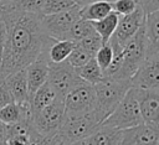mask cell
<instances>
[{"label": "cell", "mask_w": 159, "mask_h": 145, "mask_svg": "<svg viewBox=\"0 0 159 145\" xmlns=\"http://www.w3.org/2000/svg\"><path fill=\"white\" fill-rule=\"evenodd\" d=\"M0 15L6 25V42L4 48L0 78L20 69L45 55L55 41L43 31L41 16L1 5Z\"/></svg>", "instance_id": "6da1fadb"}, {"label": "cell", "mask_w": 159, "mask_h": 145, "mask_svg": "<svg viewBox=\"0 0 159 145\" xmlns=\"http://www.w3.org/2000/svg\"><path fill=\"white\" fill-rule=\"evenodd\" d=\"M93 87L96 93V105L93 110L102 121L113 112L125 93L132 88L129 79H114L109 77H106Z\"/></svg>", "instance_id": "7a4b0ae2"}, {"label": "cell", "mask_w": 159, "mask_h": 145, "mask_svg": "<svg viewBox=\"0 0 159 145\" xmlns=\"http://www.w3.org/2000/svg\"><path fill=\"white\" fill-rule=\"evenodd\" d=\"M148 42L144 33V26H142L138 32L122 47V63L118 72L109 77L114 79H130V77L135 73L139 66L147 57Z\"/></svg>", "instance_id": "3957f363"}, {"label": "cell", "mask_w": 159, "mask_h": 145, "mask_svg": "<svg viewBox=\"0 0 159 145\" xmlns=\"http://www.w3.org/2000/svg\"><path fill=\"white\" fill-rule=\"evenodd\" d=\"M143 124V119L139 112L138 102L135 99L133 88H130L113 112L101 123L102 126L114 128L119 130L134 128Z\"/></svg>", "instance_id": "277c9868"}, {"label": "cell", "mask_w": 159, "mask_h": 145, "mask_svg": "<svg viewBox=\"0 0 159 145\" xmlns=\"http://www.w3.org/2000/svg\"><path fill=\"white\" fill-rule=\"evenodd\" d=\"M101 123L102 120L94 113V110L81 116L66 118L58 133L56 134L57 140L60 144L84 140L98 129Z\"/></svg>", "instance_id": "5b68a950"}, {"label": "cell", "mask_w": 159, "mask_h": 145, "mask_svg": "<svg viewBox=\"0 0 159 145\" xmlns=\"http://www.w3.org/2000/svg\"><path fill=\"white\" fill-rule=\"evenodd\" d=\"M96 105V93L94 87L83 83L71 92H68L63 98L65 119L81 116L91 113Z\"/></svg>", "instance_id": "8992f818"}, {"label": "cell", "mask_w": 159, "mask_h": 145, "mask_svg": "<svg viewBox=\"0 0 159 145\" xmlns=\"http://www.w3.org/2000/svg\"><path fill=\"white\" fill-rule=\"evenodd\" d=\"M47 83L52 87L57 97L63 99L68 92L84 82L78 77L76 69L65 61L61 63H48Z\"/></svg>", "instance_id": "52a82bcc"}, {"label": "cell", "mask_w": 159, "mask_h": 145, "mask_svg": "<svg viewBox=\"0 0 159 145\" xmlns=\"http://www.w3.org/2000/svg\"><path fill=\"white\" fill-rule=\"evenodd\" d=\"M65 121L63 99H56L52 104L32 114V124L42 136H53L58 133Z\"/></svg>", "instance_id": "ba28073f"}, {"label": "cell", "mask_w": 159, "mask_h": 145, "mask_svg": "<svg viewBox=\"0 0 159 145\" xmlns=\"http://www.w3.org/2000/svg\"><path fill=\"white\" fill-rule=\"evenodd\" d=\"M80 6H73L70 10L52 14V15H42L41 24L46 35L56 41L66 40V36L72 27V25L81 19L80 16Z\"/></svg>", "instance_id": "9c48e42d"}, {"label": "cell", "mask_w": 159, "mask_h": 145, "mask_svg": "<svg viewBox=\"0 0 159 145\" xmlns=\"http://www.w3.org/2000/svg\"><path fill=\"white\" fill-rule=\"evenodd\" d=\"M129 82L132 88L159 89V55H147Z\"/></svg>", "instance_id": "30bf717a"}, {"label": "cell", "mask_w": 159, "mask_h": 145, "mask_svg": "<svg viewBox=\"0 0 159 145\" xmlns=\"http://www.w3.org/2000/svg\"><path fill=\"white\" fill-rule=\"evenodd\" d=\"M144 17H145V14L143 12L140 6L129 15L119 16L117 29L109 40L116 42L118 46L123 47L138 32V30L143 26Z\"/></svg>", "instance_id": "8fae6325"}, {"label": "cell", "mask_w": 159, "mask_h": 145, "mask_svg": "<svg viewBox=\"0 0 159 145\" xmlns=\"http://www.w3.org/2000/svg\"><path fill=\"white\" fill-rule=\"evenodd\" d=\"M143 123L159 125V89L133 88Z\"/></svg>", "instance_id": "7c38bea8"}, {"label": "cell", "mask_w": 159, "mask_h": 145, "mask_svg": "<svg viewBox=\"0 0 159 145\" xmlns=\"http://www.w3.org/2000/svg\"><path fill=\"white\" fill-rule=\"evenodd\" d=\"M120 145H159V125L140 124L122 130Z\"/></svg>", "instance_id": "4fadbf2b"}, {"label": "cell", "mask_w": 159, "mask_h": 145, "mask_svg": "<svg viewBox=\"0 0 159 145\" xmlns=\"http://www.w3.org/2000/svg\"><path fill=\"white\" fill-rule=\"evenodd\" d=\"M26 73V81H27V88H29V95L31 97L42 84L47 82L48 76V61L46 58V53L40 56L36 61L30 63L25 68Z\"/></svg>", "instance_id": "5bb4252c"}, {"label": "cell", "mask_w": 159, "mask_h": 145, "mask_svg": "<svg viewBox=\"0 0 159 145\" xmlns=\"http://www.w3.org/2000/svg\"><path fill=\"white\" fill-rule=\"evenodd\" d=\"M2 79H4L5 86L7 87L10 94L12 97V100L15 103L20 104V103H25V102L30 100L25 69H20L14 73H10L6 77H4Z\"/></svg>", "instance_id": "9a60e30c"}, {"label": "cell", "mask_w": 159, "mask_h": 145, "mask_svg": "<svg viewBox=\"0 0 159 145\" xmlns=\"http://www.w3.org/2000/svg\"><path fill=\"white\" fill-rule=\"evenodd\" d=\"M143 26L148 42L147 55H159V11L147 14Z\"/></svg>", "instance_id": "2e32d148"}, {"label": "cell", "mask_w": 159, "mask_h": 145, "mask_svg": "<svg viewBox=\"0 0 159 145\" xmlns=\"http://www.w3.org/2000/svg\"><path fill=\"white\" fill-rule=\"evenodd\" d=\"M122 138V130L99 125L96 131L84 139V145H120Z\"/></svg>", "instance_id": "e0dca14e"}, {"label": "cell", "mask_w": 159, "mask_h": 145, "mask_svg": "<svg viewBox=\"0 0 159 145\" xmlns=\"http://www.w3.org/2000/svg\"><path fill=\"white\" fill-rule=\"evenodd\" d=\"M56 99H58L57 94L55 93V90L52 89V87L46 82L45 84H42L31 97H30V105H31V110L32 114L40 112L41 109L46 108L47 105L52 104ZM61 99V98H60Z\"/></svg>", "instance_id": "ac0fdd59"}, {"label": "cell", "mask_w": 159, "mask_h": 145, "mask_svg": "<svg viewBox=\"0 0 159 145\" xmlns=\"http://www.w3.org/2000/svg\"><path fill=\"white\" fill-rule=\"evenodd\" d=\"M112 11H113L112 2L96 1V2H91V4L81 7L80 9V16H81V19L87 20L89 22H96V21L106 17Z\"/></svg>", "instance_id": "d6986e66"}, {"label": "cell", "mask_w": 159, "mask_h": 145, "mask_svg": "<svg viewBox=\"0 0 159 145\" xmlns=\"http://www.w3.org/2000/svg\"><path fill=\"white\" fill-rule=\"evenodd\" d=\"M118 21H119V15L116 14L114 11H112L106 17H103L96 22H92L96 33L102 40V43H107L109 41V38L113 36V33L117 29Z\"/></svg>", "instance_id": "ffe728a7"}, {"label": "cell", "mask_w": 159, "mask_h": 145, "mask_svg": "<svg viewBox=\"0 0 159 145\" xmlns=\"http://www.w3.org/2000/svg\"><path fill=\"white\" fill-rule=\"evenodd\" d=\"M75 42L68 41V40H60V41H53L51 46L48 47L46 52V58L48 63H61L67 59L70 56L71 51L75 47Z\"/></svg>", "instance_id": "44dd1931"}, {"label": "cell", "mask_w": 159, "mask_h": 145, "mask_svg": "<svg viewBox=\"0 0 159 145\" xmlns=\"http://www.w3.org/2000/svg\"><path fill=\"white\" fill-rule=\"evenodd\" d=\"M78 77L87 84H91V86H94L99 82H102L106 77H104V73L103 71L99 68V66L97 64L96 59L92 58L89 59L84 66H82L81 68L76 69Z\"/></svg>", "instance_id": "7402d4cb"}, {"label": "cell", "mask_w": 159, "mask_h": 145, "mask_svg": "<svg viewBox=\"0 0 159 145\" xmlns=\"http://www.w3.org/2000/svg\"><path fill=\"white\" fill-rule=\"evenodd\" d=\"M93 31H94V29H93L92 22H89L87 20H83V19H78L72 25V27L70 29V31H68V33L66 36V40L77 43V42H80L82 38H84L87 35H89Z\"/></svg>", "instance_id": "603a6c76"}, {"label": "cell", "mask_w": 159, "mask_h": 145, "mask_svg": "<svg viewBox=\"0 0 159 145\" xmlns=\"http://www.w3.org/2000/svg\"><path fill=\"white\" fill-rule=\"evenodd\" d=\"M92 58H93V55H91L88 51H86V50L82 48L81 46L75 45V47H73V50L71 51L70 56L67 57L66 62H67L71 67H73L75 69H78V68H81L82 66H84V64H86L89 59H92Z\"/></svg>", "instance_id": "cb8c5ba5"}, {"label": "cell", "mask_w": 159, "mask_h": 145, "mask_svg": "<svg viewBox=\"0 0 159 145\" xmlns=\"http://www.w3.org/2000/svg\"><path fill=\"white\" fill-rule=\"evenodd\" d=\"M22 120V112L17 103H10L0 109V121L10 125Z\"/></svg>", "instance_id": "d4e9b609"}, {"label": "cell", "mask_w": 159, "mask_h": 145, "mask_svg": "<svg viewBox=\"0 0 159 145\" xmlns=\"http://www.w3.org/2000/svg\"><path fill=\"white\" fill-rule=\"evenodd\" d=\"M73 6H76L73 0H46L42 6L41 15L58 14V12L70 10Z\"/></svg>", "instance_id": "484cf974"}, {"label": "cell", "mask_w": 159, "mask_h": 145, "mask_svg": "<svg viewBox=\"0 0 159 145\" xmlns=\"http://www.w3.org/2000/svg\"><path fill=\"white\" fill-rule=\"evenodd\" d=\"M97 62V64L99 66V68L103 71V73L106 72V69L109 67V64L112 63V59H113V50H112V46L109 45V42L107 43H103L98 51L96 52L94 57H93Z\"/></svg>", "instance_id": "4316f807"}, {"label": "cell", "mask_w": 159, "mask_h": 145, "mask_svg": "<svg viewBox=\"0 0 159 145\" xmlns=\"http://www.w3.org/2000/svg\"><path fill=\"white\" fill-rule=\"evenodd\" d=\"M45 1L46 0H19V1H16L14 4H9V5H12L15 9L24 11V12L41 15L42 6H43Z\"/></svg>", "instance_id": "83f0119b"}, {"label": "cell", "mask_w": 159, "mask_h": 145, "mask_svg": "<svg viewBox=\"0 0 159 145\" xmlns=\"http://www.w3.org/2000/svg\"><path fill=\"white\" fill-rule=\"evenodd\" d=\"M139 7V0H116L112 2V9L119 16L129 15Z\"/></svg>", "instance_id": "f1b7e54d"}, {"label": "cell", "mask_w": 159, "mask_h": 145, "mask_svg": "<svg viewBox=\"0 0 159 145\" xmlns=\"http://www.w3.org/2000/svg\"><path fill=\"white\" fill-rule=\"evenodd\" d=\"M76 45L81 46L82 48H84L86 51H88V52H89L91 55H93V57H94L96 52L98 51V48H99L103 43H102L101 37L96 33V31H93V32H91L89 35H87L84 38H82L80 42H77Z\"/></svg>", "instance_id": "f546056e"}, {"label": "cell", "mask_w": 159, "mask_h": 145, "mask_svg": "<svg viewBox=\"0 0 159 145\" xmlns=\"http://www.w3.org/2000/svg\"><path fill=\"white\" fill-rule=\"evenodd\" d=\"M30 145H60L57 136H42L40 134H37L35 138L31 139Z\"/></svg>", "instance_id": "4dcf8cb0"}, {"label": "cell", "mask_w": 159, "mask_h": 145, "mask_svg": "<svg viewBox=\"0 0 159 145\" xmlns=\"http://www.w3.org/2000/svg\"><path fill=\"white\" fill-rule=\"evenodd\" d=\"M10 103H14L12 97L7 89V87L5 86V82L2 78H0V109Z\"/></svg>", "instance_id": "1f68e13d"}, {"label": "cell", "mask_w": 159, "mask_h": 145, "mask_svg": "<svg viewBox=\"0 0 159 145\" xmlns=\"http://www.w3.org/2000/svg\"><path fill=\"white\" fill-rule=\"evenodd\" d=\"M139 6L145 15L159 11V0H139Z\"/></svg>", "instance_id": "d6a6232c"}, {"label": "cell", "mask_w": 159, "mask_h": 145, "mask_svg": "<svg viewBox=\"0 0 159 145\" xmlns=\"http://www.w3.org/2000/svg\"><path fill=\"white\" fill-rule=\"evenodd\" d=\"M5 42H6V25H5L4 19L0 15V69H1V63H2Z\"/></svg>", "instance_id": "836d02e7"}, {"label": "cell", "mask_w": 159, "mask_h": 145, "mask_svg": "<svg viewBox=\"0 0 159 145\" xmlns=\"http://www.w3.org/2000/svg\"><path fill=\"white\" fill-rule=\"evenodd\" d=\"M35 138V136H34ZM31 138L24 135H10L5 145H30Z\"/></svg>", "instance_id": "e575fe53"}, {"label": "cell", "mask_w": 159, "mask_h": 145, "mask_svg": "<svg viewBox=\"0 0 159 145\" xmlns=\"http://www.w3.org/2000/svg\"><path fill=\"white\" fill-rule=\"evenodd\" d=\"M9 136V125L0 121V145H5Z\"/></svg>", "instance_id": "d590c367"}, {"label": "cell", "mask_w": 159, "mask_h": 145, "mask_svg": "<svg viewBox=\"0 0 159 145\" xmlns=\"http://www.w3.org/2000/svg\"><path fill=\"white\" fill-rule=\"evenodd\" d=\"M73 1H75V4H76L77 6L83 7V6H86V5L91 4V2H96V1H108V2H113V1H116V0H73Z\"/></svg>", "instance_id": "8d00e7d4"}, {"label": "cell", "mask_w": 159, "mask_h": 145, "mask_svg": "<svg viewBox=\"0 0 159 145\" xmlns=\"http://www.w3.org/2000/svg\"><path fill=\"white\" fill-rule=\"evenodd\" d=\"M19 0H0V6L1 5H9V4H14Z\"/></svg>", "instance_id": "74e56055"}, {"label": "cell", "mask_w": 159, "mask_h": 145, "mask_svg": "<svg viewBox=\"0 0 159 145\" xmlns=\"http://www.w3.org/2000/svg\"><path fill=\"white\" fill-rule=\"evenodd\" d=\"M60 145H84V140L76 141V143H66V144H60Z\"/></svg>", "instance_id": "f35d334b"}]
</instances>
